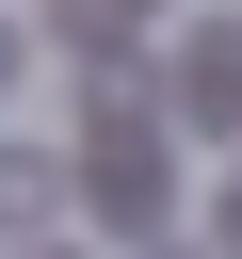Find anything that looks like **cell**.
I'll use <instances>...</instances> for the list:
<instances>
[{
    "mask_svg": "<svg viewBox=\"0 0 242 259\" xmlns=\"http://www.w3.org/2000/svg\"><path fill=\"white\" fill-rule=\"evenodd\" d=\"M226 227H242V194H226Z\"/></svg>",
    "mask_w": 242,
    "mask_h": 259,
    "instance_id": "cell-1",
    "label": "cell"
}]
</instances>
